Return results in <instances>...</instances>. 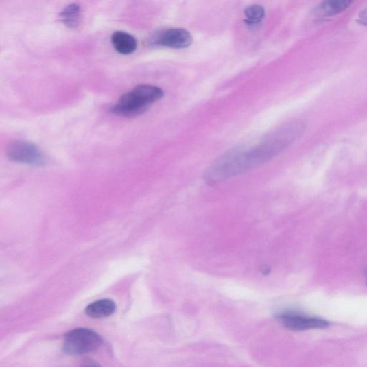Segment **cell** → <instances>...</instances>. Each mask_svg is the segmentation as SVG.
Returning <instances> with one entry per match:
<instances>
[{
	"mask_svg": "<svg viewBox=\"0 0 367 367\" xmlns=\"http://www.w3.org/2000/svg\"><path fill=\"white\" fill-rule=\"evenodd\" d=\"M359 23L367 25V8H366L359 14Z\"/></svg>",
	"mask_w": 367,
	"mask_h": 367,
	"instance_id": "cell-12",
	"label": "cell"
},
{
	"mask_svg": "<svg viewBox=\"0 0 367 367\" xmlns=\"http://www.w3.org/2000/svg\"><path fill=\"white\" fill-rule=\"evenodd\" d=\"M7 156L13 162L32 165H43L46 161L45 155L34 143L22 140L10 143Z\"/></svg>",
	"mask_w": 367,
	"mask_h": 367,
	"instance_id": "cell-4",
	"label": "cell"
},
{
	"mask_svg": "<svg viewBox=\"0 0 367 367\" xmlns=\"http://www.w3.org/2000/svg\"><path fill=\"white\" fill-rule=\"evenodd\" d=\"M102 338L93 330L78 328L69 331L64 340L63 352L69 355H83L100 347Z\"/></svg>",
	"mask_w": 367,
	"mask_h": 367,
	"instance_id": "cell-3",
	"label": "cell"
},
{
	"mask_svg": "<svg viewBox=\"0 0 367 367\" xmlns=\"http://www.w3.org/2000/svg\"><path fill=\"white\" fill-rule=\"evenodd\" d=\"M163 97L164 91L161 88L139 85L123 94L117 103L110 108V113L126 117L140 115Z\"/></svg>",
	"mask_w": 367,
	"mask_h": 367,
	"instance_id": "cell-2",
	"label": "cell"
},
{
	"mask_svg": "<svg viewBox=\"0 0 367 367\" xmlns=\"http://www.w3.org/2000/svg\"><path fill=\"white\" fill-rule=\"evenodd\" d=\"M278 319L284 327L296 331L324 329L329 325L322 318L309 317L294 311L283 312L278 316Z\"/></svg>",
	"mask_w": 367,
	"mask_h": 367,
	"instance_id": "cell-6",
	"label": "cell"
},
{
	"mask_svg": "<svg viewBox=\"0 0 367 367\" xmlns=\"http://www.w3.org/2000/svg\"><path fill=\"white\" fill-rule=\"evenodd\" d=\"M115 50L123 55H129L134 53L137 47L136 38L131 34L123 31H116L111 36Z\"/></svg>",
	"mask_w": 367,
	"mask_h": 367,
	"instance_id": "cell-7",
	"label": "cell"
},
{
	"mask_svg": "<svg viewBox=\"0 0 367 367\" xmlns=\"http://www.w3.org/2000/svg\"><path fill=\"white\" fill-rule=\"evenodd\" d=\"M245 15L248 25H257L264 19L265 10L261 5H251L246 9Z\"/></svg>",
	"mask_w": 367,
	"mask_h": 367,
	"instance_id": "cell-11",
	"label": "cell"
},
{
	"mask_svg": "<svg viewBox=\"0 0 367 367\" xmlns=\"http://www.w3.org/2000/svg\"><path fill=\"white\" fill-rule=\"evenodd\" d=\"M288 145L289 141L283 138L257 148L228 154L210 167L204 172L203 179L209 185H218L263 164Z\"/></svg>",
	"mask_w": 367,
	"mask_h": 367,
	"instance_id": "cell-1",
	"label": "cell"
},
{
	"mask_svg": "<svg viewBox=\"0 0 367 367\" xmlns=\"http://www.w3.org/2000/svg\"><path fill=\"white\" fill-rule=\"evenodd\" d=\"M351 4L352 2L347 1V0H329L319 5L316 12L320 16L329 17V16L336 15L345 11Z\"/></svg>",
	"mask_w": 367,
	"mask_h": 367,
	"instance_id": "cell-10",
	"label": "cell"
},
{
	"mask_svg": "<svg viewBox=\"0 0 367 367\" xmlns=\"http://www.w3.org/2000/svg\"><path fill=\"white\" fill-rule=\"evenodd\" d=\"M82 8L78 3H71L60 14V20L69 28H76L81 23Z\"/></svg>",
	"mask_w": 367,
	"mask_h": 367,
	"instance_id": "cell-9",
	"label": "cell"
},
{
	"mask_svg": "<svg viewBox=\"0 0 367 367\" xmlns=\"http://www.w3.org/2000/svg\"><path fill=\"white\" fill-rule=\"evenodd\" d=\"M193 43V37L188 31L180 28H171L157 32L154 34L150 43L152 45L183 49Z\"/></svg>",
	"mask_w": 367,
	"mask_h": 367,
	"instance_id": "cell-5",
	"label": "cell"
},
{
	"mask_svg": "<svg viewBox=\"0 0 367 367\" xmlns=\"http://www.w3.org/2000/svg\"><path fill=\"white\" fill-rule=\"evenodd\" d=\"M82 367H102L97 363L90 362L84 364Z\"/></svg>",
	"mask_w": 367,
	"mask_h": 367,
	"instance_id": "cell-13",
	"label": "cell"
},
{
	"mask_svg": "<svg viewBox=\"0 0 367 367\" xmlns=\"http://www.w3.org/2000/svg\"><path fill=\"white\" fill-rule=\"evenodd\" d=\"M117 309L115 302L110 299H101L91 303L86 309V313L93 318H102L113 315Z\"/></svg>",
	"mask_w": 367,
	"mask_h": 367,
	"instance_id": "cell-8",
	"label": "cell"
}]
</instances>
